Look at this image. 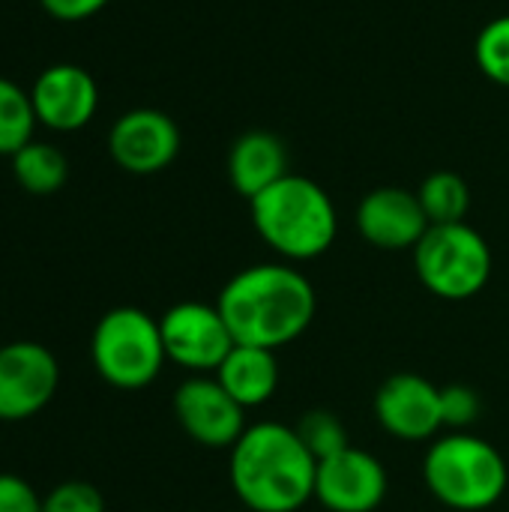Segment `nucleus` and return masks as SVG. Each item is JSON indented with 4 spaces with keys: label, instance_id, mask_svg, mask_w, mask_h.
Segmentation results:
<instances>
[{
    "label": "nucleus",
    "instance_id": "0eeeda50",
    "mask_svg": "<svg viewBox=\"0 0 509 512\" xmlns=\"http://www.w3.org/2000/svg\"><path fill=\"white\" fill-rule=\"evenodd\" d=\"M165 357L192 375H213L237 345L219 306L183 300L159 318Z\"/></svg>",
    "mask_w": 509,
    "mask_h": 512
},
{
    "label": "nucleus",
    "instance_id": "a211bd4d",
    "mask_svg": "<svg viewBox=\"0 0 509 512\" xmlns=\"http://www.w3.org/2000/svg\"><path fill=\"white\" fill-rule=\"evenodd\" d=\"M417 198L429 216L432 225H450V222H465L468 210H471V189L465 183V177H459L456 171H435L429 174L420 189Z\"/></svg>",
    "mask_w": 509,
    "mask_h": 512
},
{
    "label": "nucleus",
    "instance_id": "f8f14e48",
    "mask_svg": "<svg viewBox=\"0 0 509 512\" xmlns=\"http://www.w3.org/2000/svg\"><path fill=\"white\" fill-rule=\"evenodd\" d=\"M375 420L399 441H432L444 429L441 387L417 372H396L375 393Z\"/></svg>",
    "mask_w": 509,
    "mask_h": 512
},
{
    "label": "nucleus",
    "instance_id": "423d86ee",
    "mask_svg": "<svg viewBox=\"0 0 509 512\" xmlns=\"http://www.w3.org/2000/svg\"><path fill=\"white\" fill-rule=\"evenodd\" d=\"M411 252L423 288L441 300H471L492 279V249L486 237L468 222L429 225Z\"/></svg>",
    "mask_w": 509,
    "mask_h": 512
},
{
    "label": "nucleus",
    "instance_id": "dca6fc26",
    "mask_svg": "<svg viewBox=\"0 0 509 512\" xmlns=\"http://www.w3.org/2000/svg\"><path fill=\"white\" fill-rule=\"evenodd\" d=\"M213 375L240 408L246 411L261 408L276 396L279 387L276 351L255 348V345H234Z\"/></svg>",
    "mask_w": 509,
    "mask_h": 512
},
{
    "label": "nucleus",
    "instance_id": "f257e3e1",
    "mask_svg": "<svg viewBox=\"0 0 509 512\" xmlns=\"http://www.w3.org/2000/svg\"><path fill=\"white\" fill-rule=\"evenodd\" d=\"M216 306L237 345L279 351L312 327L318 294L294 264L267 261L234 273L219 291Z\"/></svg>",
    "mask_w": 509,
    "mask_h": 512
},
{
    "label": "nucleus",
    "instance_id": "20e7f679",
    "mask_svg": "<svg viewBox=\"0 0 509 512\" xmlns=\"http://www.w3.org/2000/svg\"><path fill=\"white\" fill-rule=\"evenodd\" d=\"M423 483L450 510H492L509 486L507 459L495 444L471 432H450L426 450Z\"/></svg>",
    "mask_w": 509,
    "mask_h": 512
},
{
    "label": "nucleus",
    "instance_id": "4be33fe9",
    "mask_svg": "<svg viewBox=\"0 0 509 512\" xmlns=\"http://www.w3.org/2000/svg\"><path fill=\"white\" fill-rule=\"evenodd\" d=\"M480 411H483V399H480V393L474 387H465V384L441 387V420H444V429L468 432L480 420Z\"/></svg>",
    "mask_w": 509,
    "mask_h": 512
},
{
    "label": "nucleus",
    "instance_id": "7ed1b4c3",
    "mask_svg": "<svg viewBox=\"0 0 509 512\" xmlns=\"http://www.w3.org/2000/svg\"><path fill=\"white\" fill-rule=\"evenodd\" d=\"M258 237L288 264L321 258L339 234V213L324 186L285 174L249 201Z\"/></svg>",
    "mask_w": 509,
    "mask_h": 512
},
{
    "label": "nucleus",
    "instance_id": "f03ea898",
    "mask_svg": "<svg viewBox=\"0 0 509 512\" xmlns=\"http://www.w3.org/2000/svg\"><path fill=\"white\" fill-rule=\"evenodd\" d=\"M318 459L294 426L264 420L246 426L231 447L228 477L237 501L249 512H297L315 498Z\"/></svg>",
    "mask_w": 509,
    "mask_h": 512
},
{
    "label": "nucleus",
    "instance_id": "5701e85b",
    "mask_svg": "<svg viewBox=\"0 0 509 512\" xmlns=\"http://www.w3.org/2000/svg\"><path fill=\"white\" fill-rule=\"evenodd\" d=\"M42 512H105V501L96 486L69 480L42 498Z\"/></svg>",
    "mask_w": 509,
    "mask_h": 512
},
{
    "label": "nucleus",
    "instance_id": "ddd939ff",
    "mask_svg": "<svg viewBox=\"0 0 509 512\" xmlns=\"http://www.w3.org/2000/svg\"><path fill=\"white\" fill-rule=\"evenodd\" d=\"M30 102L39 126L51 132H75L93 120L99 108V87L84 66L54 63L36 75Z\"/></svg>",
    "mask_w": 509,
    "mask_h": 512
},
{
    "label": "nucleus",
    "instance_id": "9b49d317",
    "mask_svg": "<svg viewBox=\"0 0 509 512\" xmlns=\"http://www.w3.org/2000/svg\"><path fill=\"white\" fill-rule=\"evenodd\" d=\"M108 153L129 174H159L180 153V129L159 108H132L114 120Z\"/></svg>",
    "mask_w": 509,
    "mask_h": 512
},
{
    "label": "nucleus",
    "instance_id": "aec40b11",
    "mask_svg": "<svg viewBox=\"0 0 509 512\" xmlns=\"http://www.w3.org/2000/svg\"><path fill=\"white\" fill-rule=\"evenodd\" d=\"M294 429H297L300 441L306 444V450H309L318 462H324V459L342 453L345 447H351V444H348L345 423H342L333 411H324V408L306 411V414L297 420Z\"/></svg>",
    "mask_w": 509,
    "mask_h": 512
},
{
    "label": "nucleus",
    "instance_id": "1a4fd4ad",
    "mask_svg": "<svg viewBox=\"0 0 509 512\" xmlns=\"http://www.w3.org/2000/svg\"><path fill=\"white\" fill-rule=\"evenodd\" d=\"M174 417L180 429L207 450H231L246 432V408H240L216 375H192L174 393Z\"/></svg>",
    "mask_w": 509,
    "mask_h": 512
},
{
    "label": "nucleus",
    "instance_id": "412c9836",
    "mask_svg": "<svg viewBox=\"0 0 509 512\" xmlns=\"http://www.w3.org/2000/svg\"><path fill=\"white\" fill-rule=\"evenodd\" d=\"M474 60L480 72L509 90V15L492 18L474 42Z\"/></svg>",
    "mask_w": 509,
    "mask_h": 512
},
{
    "label": "nucleus",
    "instance_id": "393cba45",
    "mask_svg": "<svg viewBox=\"0 0 509 512\" xmlns=\"http://www.w3.org/2000/svg\"><path fill=\"white\" fill-rule=\"evenodd\" d=\"M39 3L57 21H84L99 9H105L111 0H39Z\"/></svg>",
    "mask_w": 509,
    "mask_h": 512
},
{
    "label": "nucleus",
    "instance_id": "a878e982",
    "mask_svg": "<svg viewBox=\"0 0 509 512\" xmlns=\"http://www.w3.org/2000/svg\"><path fill=\"white\" fill-rule=\"evenodd\" d=\"M243 512H249V510H243Z\"/></svg>",
    "mask_w": 509,
    "mask_h": 512
},
{
    "label": "nucleus",
    "instance_id": "2eb2a0df",
    "mask_svg": "<svg viewBox=\"0 0 509 512\" xmlns=\"http://www.w3.org/2000/svg\"><path fill=\"white\" fill-rule=\"evenodd\" d=\"M288 171V147L276 132L252 129L243 132L231 153H228V180L237 195L255 198L264 189H270L276 180H282Z\"/></svg>",
    "mask_w": 509,
    "mask_h": 512
},
{
    "label": "nucleus",
    "instance_id": "6ab92c4d",
    "mask_svg": "<svg viewBox=\"0 0 509 512\" xmlns=\"http://www.w3.org/2000/svg\"><path fill=\"white\" fill-rule=\"evenodd\" d=\"M39 120L30 102V90L0 75V156H15L33 141Z\"/></svg>",
    "mask_w": 509,
    "mask_h": 512
},
{
    "label": "nucleus",
    "instance_id": "9d476101",
    "mask_svg": "<svg viewBox=\"0 0 509 512\" xmlns=\"http://www.w3.org/2000/svg\"><path fill=\"white\" fill-rule=\"evenodd\" d=\"M390 480L378 456L345 447L318 462L315 501L330 512H375L387 498Z\"/></svg>",
    "mask_w": 509,
    "mask_h": 512
},
{
    "label": "nucleus",
    "instance_id": "4468645a",
    "mask_svg": "<svg viewBox=\"0 0 509 512\" xmlns=\"http://www.w3.org/2000/svg\"><path fill=\"white\" fill-rule=\"evenodd\" d=\"M354 222L360 237L384 252L414 249L432 225L417 192H408L402 186L372 189L357 204Z\"/></svg>",
    "mask_w": 509,
    "mask_h": 512
},
{
    "label": "nucleus",
    "instance_id": "f3484780",
    "mask_svg": "<svg viewBox=\"0 0 509 512\" xmlns=\"http://www.w3.org/2000/svg\"><path fill=\"white\" fill-rule=\"evenodd\" d=\"M12 174L30 195H54L69 177V162L60 147L48 141H30L12 156Z\"/></svg>",
    "mask_w": 509,
    "mask_h": 512
},
{
    "label": "nucleus",
    "instance_id": "39448f33",
    "mask_svg": "<svg viewBox=\"0 0 509 512\" xmlns=\"http://www.w3.org/2000/svg\"><path fill=\"white\" fill-rule=\"evenodd\" d=\"M90 357L99 378L117 390L150 387L168 363L159 321L135 306H117L99 318Z\"/></svg>",
    "mask_w": 509,
    "mask_h": 512
},
{
    "label": "nucleus",
    "instance_id": "b1692460",
    "mask_svg": "<svg viewBox=\"0 0 509 512\" xmlns=\"http://www.w3.org/2000/svg\"><path fill=\"white\" fill-rule=\"evenodd\" d=\"M0 512H42V501L27 480L0 474Z\"/></svg>",
    "mask_w": 509,
    "mask_h": 512
},
{
    "label": "nucleus",
    "instance_id": "6e6552de",
    "mask_svg": "<svg viewBox=\"0 0 509 512\" xmlns=\"http://www.w3.org/2000/svg\"><path fill=\"white\" fill-rule=\"evenodd\" d=\"M60 387V366L39 342L0 345V423L36 417Z\"/></svg>",
    "mask_w": 509,
    "mask_h": 512
}]
</instances>
